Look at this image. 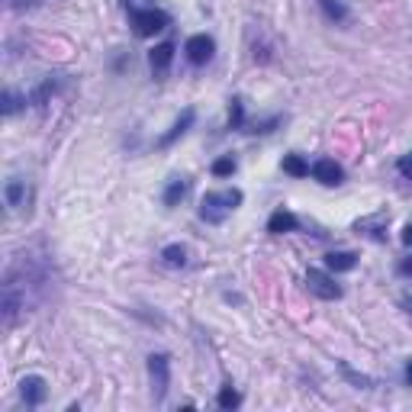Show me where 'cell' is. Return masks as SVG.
Segmentation results:
<instances>
[{
  "label": "cell",
  "mask_w": 412,
  "mask_h": 412,
  "mask_svg": "<svg viewBox=\"0 0 412 412\" xmlns=\"http://www.w3.org/2000/svg\"><path fill=\"white\" fill-rule=\"evenodd\" d=\"M242 203V191H226V193H206L203 203H200V216H203L206 222H222L226 219V213L229 210H236V206Z\"/></svg>",
  "instance_id": "cell-1"
},
{
  "label": "cell",
  "mask_w": 412,
  "mask_h": 412,
  "mask_svg": "<svg viewBox=\"0 0 412 412\" xmlns=\"http://www.w3.org/2000/svg\"><path fill=\"white\" fill-rule=\"evenodd\" d=\"M148 377H152V397H155V403H161V399H165V393H168V383H171V361H168V354H152V358H148Z\"/></svg>",
  "instance_id": "cell-2"
},
{
  "label": "cell",
  "mask_w": 412,
  "mask_h": 412,
  "mask_svg": "<svg viewBox=\"0 0 412 412\" xmlns=\"http://www.w3.org/2000/svg\"><path fill=\"white\" fill-rule=\"evenodd\" d=\"M132 26H136V36L148 39L155 32H161L168 26V13H161V10L148 7V10H132Z\"/></svg>",
  "instance_id": "cell-3"
},
{
  "label": "cell",
  "mask_w": 412,
  "mask_h": 412,
  "mask_svg": "<svg viewBox=\"0 0 412 412\" xmlns=\"http://www.w3.org/2000/svg\"><path fill=\"white\" fill-rule=\"evenodd\" d=\"M306 287H309V293H316L319 300H338L342 297V287H338L332 277L326 274V271H306Z\"/></svg>",
  "instance_id": "cell-4"
},
{
  "label": "cell",
  "mask_w": 412,
  "mask_h": 412,
  "mask_svg": "<svg viewBox=\"0 0 412 412\" xmlns=\"http://www.w3.org/2000/svg\"><path fill=\"white\" fill-rule=\"evenodd\" d=\"M184 52H187L191 65H206L216 52V42L210 36H191L187 39V46H184Z\"/></svg>",
  "instance_id": "cell-5"
},
{
  "label": "cell",
  "mask_w": 412,
  "mask_h": 412,
  "mask_svg": "<svg viewBox=\"0 0 412 412\" xmlns=\"http://www.w3.org/2000/svg\"><path fill=\"white\" fill-rule=\"evenodd\" d=\"M20 397H23V403L26 406H42L46 403V397H49V387H46V380L42 377H23V383H20Z\"/></svg>",
  "instance_id": "cell-6"
},
{
  "label": "cell",
  "mask_w": 412,
  "mask_h": 412,
  "mask_svg": "<svg viewBox=\"0 0 412 412\" xmlns=\"http://www.w3.org/2000/svg\"><path fill=\"white\" fill-rule=\"evenodd\" d=\"M313 177L319 184H326V187H338L342 177H345V171H342V165H335L332 158H319L313 165Z\"/></svg>",
  "instance_id": "cell-7"
},
{
  "label": "cell",
  "mask_w": 412,
  "mask_h": 412,
  "mask_svg": "<svg viewBox=\"0 0 412 412\" xmlns=\"http://www.w3.org/2000/svg\"><path fill=\"white\" fill-rule=\"evenodd\" d=\"M193 120H197V113H193V110H184V113L177 116V122H174V126H171V129H168V132H165V136L158 139V148H168V146H174L177 139H181L184 132H187V129H191V126H193Z\"/></svg>",
  "instance_id": "cell-8"
},
{
  "label": "cell",
  "mask_w": 412,
  "mask_h": 412,
  "mask_svg": "<svg viewBox=\"0 0 412 412\" xmlns=\"http://www.w3.org/2000/svg\"><path fill=\"white\" fill-rule=\"evenodd\" d=\"M171 58H174V42H158V46L148 52V65H152L155 75H165L171 68Z\"/></svg>",
  "instance_id": "cell-9"
},
{
  "label": "cell",
  "mask_w": 412,
  "mask_h": 412,
  "mask_svg": "<svg viewBox=\"0 0 412 412\" xmlns=\"http://www.w3.org/2000/svg\"><path fill=\"white\" fill-rule=\"evenodd\" d=\"M300 226V219L297 216L290 213V210H274V213H271V219H267V232H274V236H283V232H293Z\"/></svg>",
  "instance_id": "cell-10"
},
{
  "label": "cell",
  "mask_w": 412,
  "mask_h": 412,
  "mask_svg": "<svg viewBox=\"0 0 412 412\" xmlns=\"http://www.w3.org/2000/svg\"><path fill=\"white\" fill-rule=\"evenodd\" d=\"M358 264V255L354 252H328L326 255V267L332 274H345V271H352Z\"/></svg>",
  "instance_id": "cell-11"
},
{
  "label": "cell",
  "mask_w": 412,
  "mask_h": 412,
  "mask_svg": "<svg viewBox=\"0 0 412 412\" xmlns=\"http://www.w3.org/2000/svg\"><path fill=\"white\" fill-rule=\"evenodd\" d=\"M319 7L332 23H345V20H348V7H345L342 0H319Z\"/></svg>",
  "instance_id": "cell-12"
},
{
  "label": "cell",
  "mask_w": 412,
  "mask_h": 412,
  "mask_svg": "<svg viewBox=\"0 0 412 412\" xmlns=\"http://www.w3.org/2000/svg\"><path fill=\"white\" fill-rule=\"evenodd\" d=\"M184 197H187V181H184V177H174V181L168 184V191H165V206H177Z\"/></svg>",
  "instance_id": "cell-13"
},
{
  "label": "cell",
  "mask_w": 412,
  "mask_h": 412,
  "mask_svg": "<svg viewBox=\"0 0 412 412\" xmlns=\"http://www.w3.org/2000/svg\"><path fill=\"white\" fill-rule=\"evenodd\" d=\"M283 171L290 177H306L309 174V165H306L300 155H283Z\"/></svg>",
  "instance_id": "cell-14"
},
{
  "label": "cell",
  "mask_w": 412,
  "mask_h": 412,
  "mask_svg": "<svg viewBox=\"0 0 412 412\" xmlns=\"http://www.w3.org/2000/svg\"><path fill=\"white\" fill-rule=\"evenodd\" d=\"M161 258H165V264L168 267H184L187 264V252H184V245H168V248L161 252Z\"/></svg>",
  "instance_id": "cell-15"
},
{
  "label": "cell",
  "mask_w": 412,
  "mask_h": 412,
  "mask_svg": "<svg viewBox=\"0 0 412 412\" xmlns=\"http://www.w3.org/2000/svg\"><path fill=\"white\" fill-rule=\"evenodd\" d=\"M213 174L216 177H232L236 174V158L232 155H222V158L213 161Z\"/></svg>",
  "instance_id": "cell-16"
},
{
  "label": "cell",
  "mask_w": 412,
  "mask_h": 412,
  "mask_svg": "<svg viewBox=\"0 0 412 412\" xmlns=\"http://www.w3.org/2000/svg\"><path fill=\"white\" fill-rule=\"evenodd\" d=\"M216 403H219V409H236V406L242 403V397H238V390L222 387V390H219V397H216Z\"/></svg>",
  "instance_id": "cell-17"
},
{
  "label": "cell",
  "mask_w": 412,
  "mask_h": 412,
  "mask_svg": "<svg viewBox=\"0 0 412 412\" xmlns=\"http://www.w3.org/2000/svg\"><path fill=\"white\" fill-rule=\"evenodd\" d=\"M4 193H7V203L10 206H20V203H23V197H26V184L23 181H10Z\"/></svg>",
  "instance_id": "cell-18"
},
{
  "label": "cell",
  "mask_w": 412,
  "mask_h": 412,
  "mask_svg": "<svg viewBox=\"0 0 412 412\" xmlns=\"http://www.w3.org/2000/svg\"><path fill=\"white\" fill-rule=\"evenodd\" d=\"M20 103H26V97H20V94H13V91H7L4 94V116H10V113H16L20 110Z\"/></svg>",
  "instance_id": "cell-19"
},
{
  "label": "cell",
  "mask_w": 412,
  "mask_h": 412,
  "mask_svg": "<svg viewBox=\"0 0 412 412\" xmlns=\"http://www.w3.org/2000/svg\"><path fill=\"white\" fill-rule=\"evenodd\" d=\"M242 122H245L242 100H232V107H229V126H232V129H242Z\"/></svg>",
  "instance_id": "cell-20"
},
{
  "label": "cell",
  "mask_w": 412,
  "mask_h": 412,
  "mask_svg": "<svg viewBox=\"0 0 412 412\" xmlns=\"http://www.w3.org/2000/svg\"><path fill=\"white\" fill-rule=\"evenodd\" d=\"M397 168H399V174H403V177H412V155H403Z\"/></svg>",
  "instance_id": "cell-21"
},
{
  "label": "cell",
  "mask_w": 412,
  "mask_h": 412,
  "mask_svg": "<svg viewBox=\"0 0 412 412\" xmlns=\"http://www.w3.org/2000/svg\"><path fill=\"white\" fill-rule=\"evenodd\" d=\"M403 245H409V248H412V222L403 229Z\"/></svg>",
  "instance_id": "cell-22"
},
{
  "label": "cell",
  "mask_w": 412,
  "mask_h": 412,
  "mask_svg": "<svg viewBox=\"0 0 412 412\" xmlns=\"http://www.w3.org/2000/svg\"><path fill=\"white\" fill-rule=\"evenodd\" d=\"M406 383H409V387H412V358L406 361Z\"/></svg>",
  "instance_id": "cell-23"
},
{
  "label": "cell",
  "mask_w": 412,
  "mask_h": 412,
  "mask_svg": "<svg viewBox=\"0 0 412 412\" xmlns=\"http://www.w3.org/2000/svg\"><path fill=\"white\" fill-rule=\"evenodd\" d=\"M399 271H403V274H412V261H403V264H399Z\"/></svg>",
  "instance_id": "cell-24"
},
{
  "label": "cell",
  "mask_w": 412,
  "mask_h": 412,
  "mask_svg": "<svg viewBox=\"0 0 412 412\" xmlns=\"http://www.w3.org/2000/svg\"><path fill=\"white\" fill-rule=\"evenodd\" d=\"M16 7H26V4H36V0H13Z\"/></svg>",
  "instance_id": "cell-25"
}]
</instances>
